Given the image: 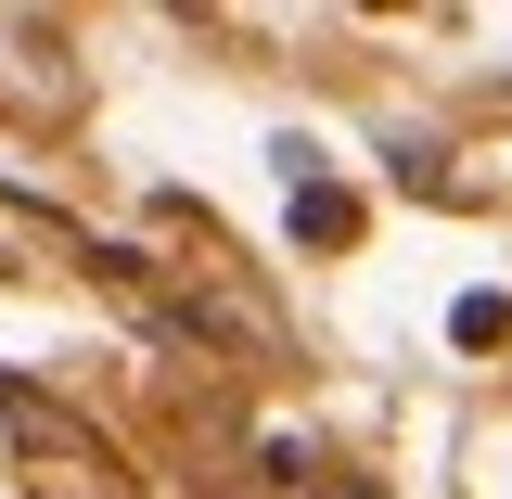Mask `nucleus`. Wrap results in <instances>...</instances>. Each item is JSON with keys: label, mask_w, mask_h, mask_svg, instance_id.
Returning <instances> with one entry per match:
<instances>
[{"label": "nucleus", "mask_w": 512, "mask_h": 499, "mask_svg": "<svg viewBox=\"0 0 512 499\" xmlns=\"http://www.w3.org/2000/svg\"><path fill=\"white\" fill-rule=\"evenodd\" d=\"M0 410H13V436H26V448H52V461H77V474H103V436H90V423H64L39 384H13V372H0Z\"/></svg>", "instance_id": "1"}]
</instances>
